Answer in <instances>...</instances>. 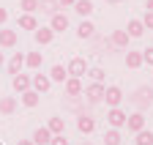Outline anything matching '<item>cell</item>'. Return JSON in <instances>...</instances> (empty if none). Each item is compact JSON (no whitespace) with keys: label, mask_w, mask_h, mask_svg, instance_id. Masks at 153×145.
Masks as SVG:
<instances>
[{"label":"cell","mask_w":153,"mask_h":145,"mask_svg":"<svg viewBox=\"0 0 153 145\" xmlns=\"http://www.w3.org/2000/svg\"><path fill=\"white\" fill-rule=\"evenodd\" d=\"M120 142H123L120 129H107L104 132V145H120Z\"/></svg>","instance_id":"cb8c5ba5"},{"label":"cell","mask_w":153,"mask_h":145,"mask_svg":"<svg viewBox=\"0 0 153 145\" xmlns=\"http://www.w3.org/2000/svg\"><path fill=\"white\" fill-rule=\"evenodd\" d=\"M126 129H128L131 134H137L140 129H145V112H142V110H137V112L126 115Z\"/></svg>","instance_id":"52a82bcc"},{"label":"cell","mask_w":153,"mask_h":145,"mask_svg":"<svg viewBox=\"0 0 153 145\" xmlns=\"http://www.w3.org/2000/svg\"><path fill=\"white\" fill-rule=\"evenodd\" d=\"M16 30H0V49H11V47H16Z\"/></svg>","instance_id":"5bb4252c"},{"label":"cell","mask_w":153,"mask_h":145,"mask_svg":"<svg viewBox=\"0 0 153 145\" xmlns=\"http://www.w3.org/2000/svg\"><path fill=\"white\" fill-rule=\"evenodd\" d=\"M33 39H36V44L47 47V44H52V39H55V30H52V28H36V30H33Z\"/></svg>","instance_id":"8fae6325"},{"label":"cell","mask_w":153,"mask_h":145,"mask_svg":"<svg viewBox=\"0 0 153 145\" xmlns=\"http://www.w3.org/2000/svg\"><path fill=\"white\" fill-rule=\"evenodd\" d=\"M82 80L79 77H66V82H63V90H66V96L68 99H79L82 96Z\"/></svg>","instance_id":"8992f818"},{"label":"cell","mask_w":153,"mask_h":145,"mask_svg":"<svg viewBox=\"0 0 153 145\" xmlns=\"http://www.w3.org/2000/svg\"><path fill=\"white\" fill-rule=\"evenodd\" d=\"M16 112V99L14 96H3L0 99V115H14Z\"/></svg>","instance_id":"ffe728a7"},{"label":"cell","mask_w":153,"mask_h":145,"mask_svg":"<svg viewBox=\"0 0 153 145\" xmlns=\"http://www.w3.org/2000/svg\"><path fill=\"white\" fill-rule=\"evenodd\" d=\"M16 145H33V140H19Z\"/></svg>","instance_id":"8d00e7d4"},{"label":"cell","mask_w":153,"mask_h":145,"mask_svg":"<svg viewBox=\"0 0 153 145\" xmlns=\"http://www.w3.org/2000/svg\"><path fill=\"white\" fill-rule=\"evenodd\" d=\"M142 25H145V30H153V11H145V16H142Z\"/></svg>","instance_id":"d6a6232c"},{"label":"cell","mask_w":153,"mask_h":145,"mask_svg":"<svg viewBox=\"0 0 153 145\" xmlns=\"http://www.w3.org/2000/svg\"><path fill=\"white\" fill-rule=\"evenodd\" d=\"M79 145H93V142H90V140H82V142H79Z\"/></svg>","instance_id":"60d3db41"},{"label":"cell","mask_w":153,"mask_h":145,"mask_svg":"<svg viewBox=\"0 0 153 145\" xmlns=\"http://www.w3.org/2000/svg\"><path fill=\"white\" fill-rule=\"evenodd\" d=\"M25 66L41 68V66H44V55H41V52H30V55H25Z\"/></svg>","instance_id":"4316f807"},{"label":"cell","mask_w":153,"mask_h":145,"mask_svg":"<svg viewBox=\"0 0 153 145\" xmlns=\"http://www.w3.org/2000/svg\"><path fill=\"white\" fill-rule=\"evenodd\" d=\"M30 88L38 90V93H49V88H52L49 74H33V77H30Z\"/></svg>","instance_id":"9c48e42d"},{"label":"cell","mask_w":153,"mask_h":145,"mask_svg":"<svg viewBox=\"0 0 153 145\" xmlns=\"http://www.w3.org/2000/svg\"><path fill=\"white\" fill-rule=\"evenodd\" d=\"M104 82H90L88 88H82V99L88 104H101V96H104Z\"/></svg>","instance_id":"7a4b0ae2"},{"label":"cell","mask_w":153,"mask_h":145,"mask_svg":"<svg viewBox=\"0 0 153 145\" xmlns=\"http://www.w3.org/2000/svg\"><path fill=\"white\" fill-rule=\"evenodd\" d=\"M19 11L22 14H36L38 11V0H19Z\"/></svg>","instance_id":"f1b7e54d"},{"label":"cell","mask_w":153,"mask_h":145,"mask_svg":"<svg viewBox=\"0 0 153 145\" xmlns=\"http://www.w3.org/2000/svg\"><path fill=\"white\" fill-rule=\"evenodd\" d=\"M76 129H79L85 137L93 134V132H96V118L88 115V112H79V115H76Z\"/></svg>","instance_id":"ba28073f"},{"label":"cell","mask_w":153,"mask_h":145,"mask_svg":"<svg viewBox=\"0 0 153 145\" xmlns=\"http://www.w3.org/2000/svg\"><path fill=\"white\" fill-rule=\"evenodd\" d=\"M126 33H128V39H140V36L145 33V25H142V19H128V28H126Z\"/></svg>","instance_id":"7402d4cb"},{"label":"cell","mask_w":153,"mask_h":145,"mask_svg":"<svg viewBox=\"0 0 153 145\" xmlns=\"http://www.w3.org/2000/svg\"><path fill=\"white\" fill-rule=\"evenodd\" d=\"M150 90H153V85H150Z\"/></svg>","instance_id":"b9f144b4"},{"label":"cell","mask_w":153,"mask_h":145,"mask_svg":"<svg viewBox=\"0 0 153 145\" xmlns=\"http://www.w3.org/2000/svg\"><path fill=\"white\" fill-rule=\"evenodd\" d=\"M137 145H153V132L150 129H140L137 132Z\"/></svg>","instance_id":"f546056e"},{"label":"cell","mask_w":153,"mask_h":145,"mask_svg":"<svg viewBox=\"0 0 153 145\" xmlns=\"http://www.w3.org/2000/svg\"><path fill=\"white\" fill-rule=\"evenodd\" d=\"M145 8H148V11H153V0H148V6H145Z\"/></svg>","instance_id":"f35d334b"},{"label":"cell","mask_w":153,"mask_h":145,"mask_svg":"<svg viewBox=\"0 0 153 145\" xmlns=\"http://www.w3.org/2000/svg\"><path fill=\"white\" fill-rule=\"evenodd\" d=\"M6 66V58H3V52H0V68H3Z\"/></svg>","instance_id":"74e56055"},{"label":"cell","mask_w":153,"mask_h":145,"mask_svg":"<svg viewBox=\"0 0 153 145\" xmlns=\"http://www.w3.org/2000/svg\"><path fill=\"white\" fill-rule=\"evenodd\" d=\"M16 25L22 28V30H36L38 28V19L33 14H19V19H16Z\"/></svg>","instance_id":"44dd1931"},{"label":"cell","mask_w":153,"mask_h":145,"mask_svg":"<svg viewBox=\"0 0 153 145\" xmlns=\"http://www.w3.org/2000/svg\"><path fill=\"white\" fill-rule=\"evenodd\" d=\"M107 3H112V6H118V3H123V0H107Z\"/></svg>","instance_id":"ab89813d"},{"label":"cell","mask_w":153,"mask_h":145,"mask_svg":"<svg viewBox=\"0 0 153 145\" xmlns=\"http://www.w3.org/2000/svg\"><path fill=\"white\" fill-rule=\"evenodd\" d=\"M57 3H60V8H68V6H74L76 0H57Z\"/></svg>","instance_id":"d590c367"},{"label":"cell","mask_w":153,"mask_h":145,"mask_svg":"<svg viewBox=\"0 0 153 145\" xmlns=\"http://www.w3.org/2000/svg\"><path fill=\"white\" fill-rule=\"evenodd\" d=\"M66 77H68V71H66V66H60V63H55V66L49 68V80H52V82H66Z\"/></svg>","instance_id":"603a6c76"},{"label":"cell","mask_w":153,"mask_h":145,"mask_svg":"<svg viewBox=\"0 0 153 145\" xmlns=\"http://www.w3.org/2000/svg\"><path fill=\"white\" fill-rule=\"evenodd\" d=\"M66 71H68V77H85L88 74V60L85 58H79V55H74L71 60H68V66H66Z\"/></svg>","instance_id":"3957f363"},{"label":"cell","mask_w":153,"mask_h":145,"mask_svg":"<svg viewBox=\"0 0 153 145\" xmlns=\"http://www.w3.org/2000/svg\"><path fill=\"white\" fill-rule=\"evenodd\" d=\"M88 77H90L93 82H104V77H107V71L96 66V68H88Z\"/></svg>","instance_id":"4dcf8cb0"},{"label":"cell","mask_w":153,"mask_h":145,"mask_svg":"<svg viewBox=\"0 0 153 145\" xmlns=\"http://www.w3.org/2000/svg\"><path fill=\"white\" fill-rule=\"evenodd\" d=\"M47 129H49L52 134H66V118H60V115H55V118H49V123H47Z\"/></svg>","instance_id":"d6986e66"},{"label":"cell","mask_w":153,"mask_h":145,"mask_svg":"<svg viewBox=\"0 0 153 145\" xmlns=\"http://www.w3.org/2000/svg\"><path fill=\"white\" fill-rule=\"evenodd\" d=\"M38 8H41L44 14H55V11H60V3H57V0H38Z\"/></svg>","instance_id":"83f0119b"},{"label":"cell","mask_w":153,"mask_h":145,"mask_svg":"<svg viewBox=\"0 0 153 145\" xmlns=\"http://www.w3.org/2000/svg\"><path fill=\"white\" fill-rule=\"evenodd\" d=\"M142 66H153V47L142 49Z\"/></svg>","instance_id":"1f68e13d"},{"label":"cell","mask_w":153,"mask_h":145,"mask_svg":"<svg viewBox=\"0 0 153 145\" xmlns=\"http://www.w3.org/2000/svg\"><path fill=\"white\" fill-rule=\"evenodd\" d=\"M33 145H49V140H52V132L47 129V126H41V129H36L33 132Z\"/></svg>","instance_id":"ac0fdd59"},{"label":"cell","mask_w":153,"mask_h":145,"mask_svg":"<svg viewBox=\"0 0 153 145\" xmlns=\"http://www.w3.org/2000/svg\"><path fill=\"white\" fill-rule=\"evenodd\" d=\"M107 123H109V129H123L126 126V112L120 107H109L107 110Z\"/></svg>","instance_id":"5b68a950"},{"label":"cell","mask_w":153,"mask_h":145,"mask_svg":"<svg viewBox=\"0 0 153 145\" xmlns=\"http://www.w3.org/2000/svg\"><path fill=\"white\" fill-rule=\"evenodd\" d=\"M128 41H131V39H128V33H126V30H115V33L109 36L112 49H126V47H128Z\"/></svg>","instance_id":"4fadbf2b"},{"label":"cell","mask_w":153,"mask_h":145,"mask_svg":"<svg viewBox=\"0 0 153 145\" xmlns=\"http://www.w3.org/2000/svg\"><path fill=\"white\" fill-rule=\"evenodd\" d=\"M11 88L16 90V93L27 90V88H30V74H22V71H19V74H14V77H11Z\"/></svg>","instance_id":"9a60e30c"},{"label":"cell","mask_w":153,"mask_h":145,"mask_svg":"<svg viewBox=\"0 0 153 145\" xmlns=\"http://www.w3.org/2000/svg\"><path fill=\"white\" fill-rule=\"evenodd\" d=\"M68 25H71V22H68V16H66L63 11H55V14L49 16V28H52L55 33H63V30H68Z\"/></svg>","instance_id":"30bf717a"},{"label":"cell","mask_w":153,"mask_h":145,"mask_svg":"<svg viewBox=\"0 0 153 145\" xmlns=\"http://www.w3.org/2000/svg\"><path fill=\"white\" fill-rule=\"evenodd\" d=\"M101 101H104L107 107H120V101H123V90H120L118 85H107Z\"/></svg>","instance_id":"277c9868"},{"label":"cell","mask_w":153,"mask_h":145,"mask_svg":"<svg viewBox=\"0 0 153 145\" xmlns=\"http://www.w3.org/2000/svg\"><path fill=\"white\" fill-rule=\"evenodd\" d=\"M22 66H25V55H22V52H14V55H11V60L6 63L8 74H19V71H22Z\"/></svg>","instance_id":"e0dca14e"},{"label":"cell","mask_w":153,"mask_h":145,"mask_svg":"<svg viewBox=\"0 0 153 145\" xmlns=\"http://www.w3.org/2000/svg\"><path fill=\"white\" fill-rule=\"evenodd\" d=\"M6 22H8V11L0 8V25H6Z\"/></svg>","instance_id":"e575fe53"},{"label":"cell","mask_w":153,"mask_h":145,"mask_svg":"<svg viewBox=\"0 0 153 145\" xmlns=\"http://www.w3.org/2000/svg\"><path fill=\"white\" fill-rule=\"evenodd\" d=\"M49 145H68V140H66V134H52Z\"/></svg>","instance_id":"836d02e7"},{"label":"cell","mask_w":153,"mask_h":145,"mask_svg":"<svg viewBox=\"0 0 153 145\" xmlns=\"http://www.w3.org/2000/svg\"><path fill=\"white\" fill-rule=\"evenodd\" d=\"M74 11L85 19V16H90V14H93V3H90V0H76V3H74Z\"/></svg>","instance_id":"d4e9b609"},{"label":"cell","mask_w":153,"mask_h":145,"mask_svg":"<svg viewBox=\"0 0 153 145\" xmlns=\"http://www.w3.org/2000/svg\"><path fill=\"white\" fill-rule=\"evenodd\" d=\"M76 36H79L82 41H90L93 36H96V25H93V22H88V19H82V22H79V28H76Z\"/></svg>","instance_id":"2e32d148"},{"label":"cell","mask_w":153,"mask_h":145,"mask_svg":"<svg viewBox=\"0 0 153 145\" xmlns=\"http://www.w3.org/2000/svg\"><path fill=\"white\" fill-rule=\"evenodd\" d=\"M19 99H22V104L27 107V110H33V107H38V101H41V93H38V90H33V88H27V90H22V93H19Z\"/></svg>","instance_id":"7c38bea8"},{"label":"cell","mask_w":153,"mask_h":145,"mask_svg":"<svg viewBox=\"0 0 153 145\" xmlns=\"http://www.w3.org/2000/svg\"><path fill=\"white\" fill-rule=\"evenodd\" d=\"M128 101L134 104V107H137V110H148V107L153 104V90H150V85H142V88H137V90H134V93L128 96Z\"/></svg>","instance_id":"6da1fadb"},{"label":"cell","mask_w":153,"mask_h":145,"mask_svg":"<svg viewBox=\"0 0 153 145\" xmlns=\"http://www.w3.org/2000/svg\"><path fill=\"white\" fill-rule=\"evenodd\" d=\"M126 66H128V68H140V66H142V52L128 49V52H126Z\"/></svg>","instance_id":"484cf974"}]
</instances>
